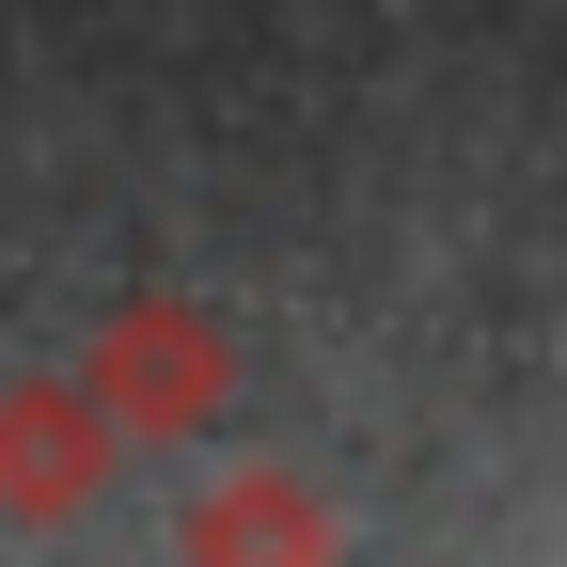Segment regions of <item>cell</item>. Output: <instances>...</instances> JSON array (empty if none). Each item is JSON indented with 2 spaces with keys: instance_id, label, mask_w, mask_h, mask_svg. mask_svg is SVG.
<instances>
[{
  "instance_id": "obj_2",
  "label": "cell",
  "mask_w": 567,
  "mask_h": 567,
  "mask_svg": "<svg viewBox=\"0 0 567 567\" xmlns=\"http://www.w3.org/2000/svg\"><path fill=\"white\" fill-rule=\"evenodd\" d=\"M111 457H142V442L111 425L95 379H17L0 394V520H80L111 488Z\"/></svg>"
},
{
  "instance_id": "obj_1",
  "label": "cell",
  "mask_w": 567,
  "mask_h": 567,
  "mask_svg": "<svg viewBox=\"0 0 567 567\" xmlns=\"http://www.w3.org/2000/svg\"><path fill=\"white\" fill-rule=\"evenodd\" d=\"M95 394H111V425L142 457L158 442H205L221 425V394H237V331L205 316V300H126L111 331H95V363H80Z\"/></svg>"
},
{
  "instance_id": "obj_3",
  "label": "cell",
  "mask_w": 567,
  "mask_h": 567,
  "mask_svg": "<svg viewBox=\"0 0 567 567\" xmlns=\"http://www.w3.org/2000/svg\"><path fill=\"white\" fill-rule=\"evenodd\" d=\"M189 551H331V505H316V488H284V473H237L221 505L189 520Z\"/></svg>"
}]
</instances>
